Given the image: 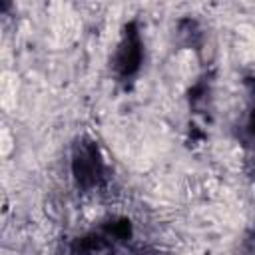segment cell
<instances>
[{"mask_svg": "<svg viewBox=\"0 0 255 255\" xmlns=\"http://www.w3.org/2000/svg\"><path fill=\"white\" fill-rule=\"evenodd\" d=\"M10 147H12V139H10L8 131H6V129H2V153L6 155V153L10 151Z\"/></svg>", "mask_w": 255, "mask_h": 255, "instance_id": "obj_2", "label": "cell"}, {"mask_svg": "<svg viewBox=\"0 0 255 255\" xmlns=\"http://www.w3.org/2000/svg\"><path fill=\"white\" fill-rule=\"evenodd\" d=\"M14 100H16V76L4 74L2 76V106L10 108Z\"/></svg>", "mask_w": 255, "mask_h": 255, "instance_id": "obj_1", "label": "cell"}]
</instances>
